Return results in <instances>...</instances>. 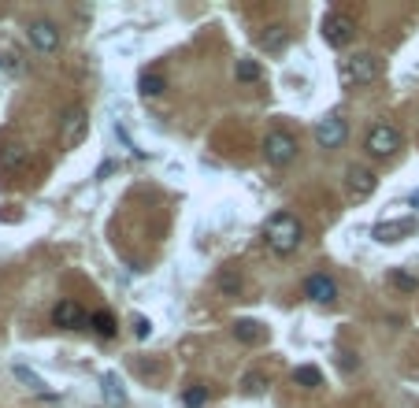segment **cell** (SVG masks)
I'll return each mask as SVG.
<instances>
[{"label": "cell", "instance_id": "18", "mask_svg": "<svg viewBox=\"0 0 419 408\" xmlns=\"http://www.w3.org/2000/svg\"><path fill=\"white\" fill-rule=\"evenodd\" d=\"M101 386H104V397H108V404H126L123 382L116 379V375H104V379H101Z\"/></svg>", "mask_w": 419, "mask_h": 408}, {"label": "cell", "instance_id": "3", "mask_svg": "<svg viewBox=\"0 0 419 408\" xmlns=\"http://www.w3.org/2000/svg\"><path fill=\"white\" fill-rule=\"evenodd\" d=\"M86 134H89V111L82 104H74V108L63 111V119H60V145H63V149H74Z\"/></svg>", "mask_w": 419, "mask_h": 408}, {"label": "cell", "instance_id": "1", "mask_svg": "<svg viewBox=\"0 0 419 408\" xmlns=\"http://www.w3.org/2000/svg\"><path fill=\"white\" fill-rule=\"evenodd\" d=\"M264 238H267L271 253L289 256V253H297V245L304 238V226H301V219L294 216V211H275V216L267 219V226H264Z\"/></svg>", "mask_w": 419, "mask_h": 408}, {"label": "cell", "instance_id": "10", "mask_svg": "<svg viewBox=\"0 0 419 408\" xmlns=\"http://www.w3.org/2000/svg\"><path fill=\"white\" fill-rule=\"evenodd\" d=\"M304 293H308L315 304H334V301H337V282L330 279V275H308Z\"/></svg>", "mask_w": 419, "mask_h": 408}, {"label": "cell", "instance_id": "9", "mask_svg": "<svg viewBox=\"0 0 419 408\" xmlns=\"http://www.w3.org/2000/svg\"><path fill=\"white\" fill-rule=\"evenodd\" d=\"M375 189H379L375 171H367V167H349V197H352V201H367Z\"/></svg>", "mask_w": 419, "mask_h": 408}, {"label": "cell", "instance_id": "21", "mask_svg": "<svg viewBox=\"0 0 419 408\" xmlns=\"http://www.w3.org/2000/svg\"><path fill=\"white\" fill-rule=\"evenodd\" d=\"M234 78L238 82H256V78H260V63H256V60H238Z\"/></svg>", "mask_w": 419, "mask_h": 408}, {"label": "cell", "instance_id": "24", "mask_svg": "<svg viewBox=\"0 0 419 408\" xmlns=\"http://www.w3.org/2000/svg\"><path fill=\"white\" fill-rule=\"evenodd\" d=\"M189 408H197V404H204L208 401V390L204 386H193V390H186V397H182Z\"/></svg>", "mask_w": 419, "mask_h": 408}, {"label": "cell", "instance_id": "26", "mask_svg": "<svg viewBox=\"0 0 419 408\" xmlns=\"http://www.w3.org/2000/svg\"><path fill=\"white\" fill-rule=\"evenodd\" d=\"M149 331H152L149 319H141V316H138V319H134V334H138V338H149Z\"/></svg>", "mask_w": 419, "mask_h": 408}, {"label": "cell", "instance_id": "8", "mask_svg": "<svg viewBox=\"0 0 419 408\" xmlns=\"http://www.w3.org/2000/svg\"><path fill=\"white\" fill-rule=\"evenodd\" d=\"M30 45L38 48V53H56L60 48V30L56 23H48V19H38V23H30Z\"/></svg>", "mask_w": 419, "mask_h": 408}, {"label": "cell", "instance_id": "19", "mask_svg": "<svg viewBox=\"0 0 419 408\" xmlns=\"http://www.w3.org/2000/svg\"><path fill=\"white\" fill-rule=\"evenodd\" d=\"M294 382L304 386V390H315V386H323V375H319V368H297Z\"/></svg>", "mask_w": 419, "mask_h": 408}, {"label": "cell", "instance_id": "17", "mask_svg": "<svg viewBox=\"0 0 419 408\" xmlns=\"http://www.w3.org/2000/svg\"><path fill=\"white\" fill-rule=\"evenodd\" d=\"M238 290H241V275L234 264H227L219 271V293H227V297H238Z\"/></svg>", "mask_w": 419, "mask_h": 408}, {"label": "cell", "instance_id": "25", "mask_svg": "<svg viewBox=\"0 0 419 408\" xmlns=\"http://www.w3.org/2000/svg\"><path fill=\"white\" fill-rule=\"evenodd\" d=\"M264 386H267V382H264V375H256V371L245 375V394H264Z\"/></svg>", "mask_w": 419, "mask_h": 408}, {"label": "cell", "instance_id": "7", "mask_svg": "<svg viewBox=\"0 0 419 408\" xmlns=\"http://www.w3.org/2000/svg\"><path fill=\"white\" fill-rule=\"evenodd\" d=\"M345 138H349V126H345L342 116H330V119H323V123L315 126V141H319V149H342Z\"/></svg>", "mask_w": 419, "mask_h": 408}, {"label": "cell", "instance_id": "15", "mask_svg": "<svg viewBox=\"0 0 419 408\" xmlns=\"http://www.w3.org/2000/svg\"><path fill=\"white\" fill-rule=\"evenodd\" d=\"M138 89H141V97H160V93L167 89V82H164V75H160V71H145L141 82H138Z\"/></svg>", "mask_w": 419, "mask_h": 408}, {"label": "cell", "instance_id": "13", "mask_svg": "<svg viewBox=\"0 0 419 408\" xmlns=\"http://www.w3.org/2000/svg\"><path fill=\"white\" fill-rule=\"evenodd\" d=\"M289 41V30L286 26H267L264 34H260V45L267 48V53H279V48H286Z\"/></svg>", "mask_w": 419, "mask_h": 408}, {"label": "cell", "instance_id": "6", "mask_svg": "<svg viewBox=\"0 0 419 408\" xmlns=\"http://www.w3.org/2000/svg\"><path fill=\"white\" fill-rule=\"evenodd\" d=\"M401 141H405L401 130L390 123H379V126L367 130V153H375V156H393L401 149Z\"/></svg>", "mask_w": 419, "mask_h": 408}, {"label": "cell", "instance_id": "4", "mask_svg": "<svg viewBox=\"0 0 419 408\" xmlns=\"http://www.w3.org/2000/svg\"><path fill=\"white\" fill-rule=\"evenodd\" d=\"M319 34H323L327 45L345 48V45L352 41V34H357V23H352L345 11H327V15H323V23H319Z\"/></svg>", "mask_w": 419, "mask_h": 408}, {"label": "cell", "instance_id": "11", "mask_svg": "<svg viewBox=\"0 0 419 408\" xmlns=\"http://www.w3.org/2000/svg\"><path fill=\"white\" fill-rule=\"evenodd\" d=\"M405 234H412V219H390L375 226V241H401Z\"/></svg>", "mask_w": 419, "mask_h": 408}, {"label": "cell", "instance_id": "14", "mask_svg": "<svg viewBox=\"0 0 419 408\" xmlns=\"http://www.w3.org/2000/svg\"><path fill=\"white\" fill-rule=\"evenodd\" d=\"M234 338L245 341V346H256V341L264 338V331H260V323H252V319H238L234 323Z\"/></svg>", "mask_w": 419, "mask_h": 408}, {"label": "cell", "instance_id": "5", "mask_svg": "<svg viewBox=\"0 0 419 408\" xmlns=\"http://www.w3.org/2000/svg\"><path fill=\"white\" fill-rule=\"evenodd\" d=\"M264 156H267V163H275V167H286V163L297 156V141L289 138L286 130H271L264 138Z\"/></svg>", "mask_w": 419, "mask_h": 408}, {"label": "cell", "instance_id": "12", "mask_svg": "<svg viewBox=\"0 0 419 408\" xmlns=\"http://www.w3.org/2000/svg\"><path fill=\"white\" fill-rule=\"evenodd\" d=\"M82 308H78L74 301H60L56 304V312H52V323L56 326H82Z\"/></svg>", "mask_w": 419, "mask_h": 408}, {"label": "cell", "instance_id": "23", "mask_svg": "<svg viewBox=\"0 0 419 408\" xmlns=\"http://www.w3.org/2000/svg\"><path fill=\"white\" fill-rule=\"evenodd\" d=\"M15 379H19V382H26L30 390H38V394H41V390H45V382L38 379V375H34V371H26V368H15Z\"/></svg>", "mask_w": 419, "mask_h": 408}, {"label": "cell", "instance_id": "22", "mask_svg": "<svg viewBox=\"0 0 419 408\" xmlns=\"http://www.w3.org/2000/svg\"><path fill=\"white\" fill-rule=\"evenodd\" d=\"M390 282H393L397 290H405V293H415V286H419V282H415V275L401 271V268H393V271H390Z\"/></svg>", "mask_w": 419, "mask_h": 408}, {"label": "cell", "instance_id": "2", "mask_svg": "<svg viewBox=\"0 0 419 408\" xmlns=\"http://www.w3.org/2000/svg\"><path fill=\"white\" fill-rule=\"evenodd\" d=\"M382 75V60L375 53H360L342 63V82L345 86H371V82H379Z\"/></svg>", "mask_w": 419, "mask_h": 408}, {"label": "cell", "instance_id": "20", "mask_svg": "<svg viewBox=\"0 0 419 408\" xmlns=\"http://www.w3.org/2000/svg\"><path fill=\"white\" fill-rule=\"evenodd\" d=\"M89 326H93L96 338H111V334H116V319H111L108 312H96V316L89 319Z\"/></svg>", "mask_w": 419, "mask_h": 408}, {"label": "cell", "instance_id": "16", "mask_svg": "<svg viewBox=\"0 0 419 408\" xmlns=\"http://www.w3.org/2000/svg\"><path fill=\"white\" fill-rule=\"evenodd\" d=\"M23 163H26L23 145H4V149H0V167L4 171H15V167H23Z\"/></svg>", "mask_w": 419, "mask_h": 408}]
</instances>
